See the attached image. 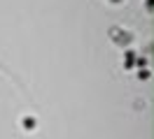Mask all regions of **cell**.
<instances>
[{"label":"cell","instance_id":"6da1fadb","mask_svg":"<svg viewBox=\"0 0 154 139\" xmlns=\"http://www.w3.org/2000/svg\"><path fill=\"white\" fill-rule=\"evenodd\" d=\"M0 139H45L42 120L21 83L0 67Z\"/></svg>","mask_w":154,"mask_h":139}]
</instances>
